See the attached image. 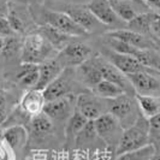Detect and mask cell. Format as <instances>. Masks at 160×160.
<instances>
[{
	"label": "cell",
	"instance_id": "cell-1",
	"mask_svg": "<svg viewBox=\"0 0 160 160\" xmlns=\"http://www.w3.org/2000/svg\"><path fill=\"white\" fill-rule=\"evenodd\" d=\"M53 46L39 30L30 32L25 36L22 45V63H32L40 65L57 54Z\"/></svg>",
	"mask_w": 160,
	"mask_h": 160
},
{
	"label": "cell",
	"instance_id": "cell-2",
	"mask_svg": "<svg viewBox=\"0 0 160 160\" xmlns=\"http://www.w3.org/2000/svg\"><path fill=\"white\" fill-rule=\"evenodd\" d=\"M108 112L118 120L124 130L132 127L142 116L135 95L129 94H123L116 99L108 100Z\"/></svg>",
	"mask_w": 160,
	"mask_h": 160
},
{
	"label": "cell",
	"instance_id": "cell-3",
	"mask_svg": "<svg viewBox=\"0 0 160 160\" xmlns=\"http://www.w3.org/2000/svg\"><path fill=\"white\" fill-rule=\"evenodd\" d=\"M149 143V120L141 116L132 127L124 130L116 152L117 155H120L123 153L140 149Z\"/></svg>",
	"mask_w": 160,
	"mask_h": 160
},
{
	"label": "cell",
	"instance_id": "cell-4",
	"mask_svg": "<svg viewBox=\"0 0 160 160\" xmlns=\"http://www.w3.org/2000/svg\"><path fill=\"white\" fill-rule=\"evenodd\" d=\"M136 95L160 96V72L142 71L127 75Z\"/></svg>",
	"mask_w": 160,
	"mask_h": 160
},
{
	"label": "cell",
	"instance_id": "cell-5",
	"mask_svg": "<svg viewBox=\"0 0 160 160\" xmlns=\"http://www.w3.org/2000/svg\"><path fill=\"white\" fill-rule=\"evenodd\" d=\"M95 94L82 93L76 98V110L88 120H95L108 112V100Z\"/></svg>",
	"mask_w": 160,
	"mask_h": 160
},
{
	"label": "cell",
	"instance_id": "cell-6",
	"mask_svg": "<svg viewBox=\"0 0 160 160\" xmlns=\"http://www.w3.org/2000/svg\"><path fill=\"white\" fill-rule=\"evenodd\" d=\"M43 18L47 25L53 27L71 38H80L88 34L64 11H46Z\"/></svg>",
	"mask_w": 160,
	"mask_h": 160
},
{
	"label": "cell",
	"instance_id": "cell-7",
	"mask_svg": "<svg viewBox=\"0 0 160 160\" xmlns=\"http://www.w3.org/2000/svg\"><path fill=\"white\" fill-rule=\"evenodd\" d=\"M93 122H94L96 135L101 137L105 142H107L108 144L113 146L116 143L118 147L120 138H122L123 132H124V129L120 127L118 120L116 119L110 112H107Z\"/></svg>",
	"mask_w": 160,
	"mask_h": 160
},
{
	"label": "cell",
	"instance_id": "cell-8",
	"mask_svg": "<svg viewBox=\"0 0 160 160\" xmlns=\"http://www.w3.org/2000/svg\"><path fill=\"white\" fill-rule=\"evenodd\" d=\"M94 62H95L96 66L99 68V70L101 72V76L102 78L106 81H110L112 83L118 84L120 88L124 89V92L129 94V95H136L135 94V90L132 88L131 83L129 78L127 77V75H124L123 72L118 70L112 63H110L106 58L102 57H95L93 58Z\"/></svg>",
	"mask_w": 160,
	"mask_h": 160
},
{
	"label": "cell",
	"instance_id": "cell-9",
	"mask_svg": "<svg viewBox=\"0 0 160 160\" xmlns=\"http://www.w3.org/2000/svg\"><path fill=\"white\" fill-rule=\"evenodd\" d=\"M90 53H92V49L88 45H84L81 42H71L62 52H59V56L57 58L64 65V68L65 66L77 68L88 60Z\"/></svg>",
	"mask_w": 160,
	"mask_h": 160
},
{
	"label": "cell",
	"instance_id": "cell-10",
	"mask_svg": "<svg viewBox=\"0 0 160 160\" xmlns=\"http://www.w3.org/2000/svg\"><path fill=\"white\" fill-rule=\"evenodd\" d=\"M64 12L71 17L76 23L83 28L87 32H94L98 28H100L102 24L100 23L96 17L92 13L87 5H66L64 8Z\"/></svg>",
	"mask_w": 160,
	"mask_h": 160
},
{
	"label": "cell",
	"instance_id": "cell-11",
	"mask_svg": "<svg viewBox=\"0 0 160 160\" xmlns=\"http://www.w3.org/2000/svg\"><path fill=\"white\" fill-rule=\"evenodd\" d=\"M73 106L76 107V98L70 94L46 102L43 113H46L52 120H62L71 116V113L73 112Z\"/></svg>",
	"mask_w": 160,
	"mask_h": 160
},
{
	"label": "cell",
	"instance_id": "cell-12",
	"mask_svg": "<svg viewBox=\"0 0 160 160\" xmlns=\"http://www.w3.org/2000/svg\"><path fill=\"white\" fill-rule=\"evenodd\" d=\"M72 90V75H70V71L65 69L56 80L51 84H48L43 89V95L46 99V102L56 100L63 96L70 95Z\"/></svg>",
	"mask_w": 160,
	"mask_h": 160
},
{
	"label": "cell",
	"instance_id": "cell-13",
	"mask_svg": "<svg viewBox=\"0 0 160 160\" xmlns=\"http://www.w3.org/2000/svg\"><path fill=\"white\" fill-rule=\"evenodd\" d=\"M106 56H107L106 59L110 63H112L124 75H131V73H136V72L142 71H152L151 69H148L144 65L141 64L136 58L128 56V54H120V53H117V52L111 49V51H108L106 53Z\"/></svg>",
	"mask_w": 160,
	"mask_h": 160
},
{
	"label": "cell",
	"instance_id": "cell-14",
	"mask_svg": "<svg viewBox=\"0 0 160 160\" xmlns=\"http://www.w3.org/2000/svg\"><path fill=\"white\" fill-rule=\"evenodd\" d=\"M107 38L111 39H116L122 42H125L132 47L136 48H154V43H153V39L151 36H144L138 32H135L129 29H116V30H111V32H106Z\"/></svg>",
	"mask_w": 160,
	"mask_h": 160
},
{
	"label": "cell",
	"instance_id": "cell-15",
	"mask_svg": "<svg viewBox=\"0 0 160 160\" xmlns=\"http://www.w3.org/2000/svg\"><path fill=\"white\" fill-rule=\"evenodd\" d=\"M45 105L46 99L43 95V90L41 89H28L21 99V110L25 114H29L30 117L43 112Z\"/></svg>",
	"mask_w": 160,
	"mask_h": 160
},
{
	"label": "cell",
	"instance_id": "cell-16",
	"mask_svg": "<svg viewBox=\"0 0 160 160\" xmlns=\"http://www.w3.org/2000/svg\"><path fill=\"white\" fill-rule=\"evenodd\" d=\"M65 70L64 65L60 63V60L58 58L49 59L47 62L42 63L39 65V72H40V77L39 82L36 84V89H43L47 87L48 84H51L57 77Z\"/></svg>",
	"mask_w": 160,
	"mask_h": 160
},
{
	"label": "cell",
	"instance_id": "cell-17",
	"mask_svg": "<svg viewBox=\"0 0 160 160\" xmlns=\"http://www.w3.org/2000/svg\"><path fill=\"white\" fill-rule=\"evenodd\" d=\"M87 6L102 25H114L119 21L108 0H92Z\"/></svg>",
	"mask_w": 160,
	"mask_h": 160
},
{
	"label": "cell",
	"instance_id": "cell-18",
	"mask_svg": "<svg viewBox=\"0 0 160 160\" xmlns=\"http://www.w3.org/2000/svg\"><path fill=\"white\" fill-rule=\"evenodd\" d=\"M76 72H77V76L81 82L90 89H94L96 84H99L104 80L101 76V72L99 70V68L96 66L93 58H89L87 62L77 66Z\"/></svg>",
	"mask_w": 160,
	"mask_h": 160
},
{
	"label": "cell",
	"instance_id": "cell-19",
	"mask_svg": "<svg viewBox=\"0 0 160 160\" xmlns=\"http://www.w3.org/2000/svg\"><path fill=\"white\" fill-rule=\"evenodd\" d=\"M117 17L123 22H131L135 17L143 13L138 10V0H108Z\"/></svg>",
	"mask_w": 160,
	"mask_h": 160
},
{
	"label": "cell",
	"instance_id": "cell-20",
	"mask_svg": "<svg viewBox=\"0 0 160 160\" xmlns=\"http://www.w3.org/2000/svg\"><path fill=\"white\" fill-rule=\"evenodd\" d=\"M40 77L39 65L32 63H22L16 73L17 82L24 88H35Z\"/></svg>",
	"mask_w": 160,
	"mask_h": 160
},
{
	"label": "cell",
	"instance_id": "cell-21",
	"mask_svg": "<svg viewBox=\"0 0 160 160\" xmlns=\"http://www.w3.org/2000/svg\"><path fill=\"white\" fill-rule=\"evenodd\" d=\"M38 30L46 38V40L53 46V48L56 49L58 53L62 52L69 43H71V36L57 30V29H54L51 25H47V24L41 25Z\"/></svg>",
	"mask_w": 160,
	"mask_h": 160
},
{
	"label": "cell",
	"instance_id": "cell-22",
	"mask_svg": "<svg viewBox=\"0 0 160 160\" xmlns=\"http://www.w3.org/2000/svg\"><path fill=\"white\" fill-rule=\"evenodd\" d=\"M4 141L12 151H19L27 144L28 131L22 125H13L4 130Z\"/></svg>",
	"mask_w": 160,
	"mask_h": 160
},
{
	"label": "cell",
	"instance_id": "cell-23",
	"mask_svg": "<svg viewBox=\"0 0 160 160\" xmlns=\"http://www.w3.org/2000/svg\"><path fill=\"white\" fill-rule=\"evenodd\" d=\"M160 15L155 13V12H143V13H141V15H138L137 17H135L131 22H129L128 23L129 30H132V32H138L141 35L148 36V35H151L152 23Z\"/></svg>",
	"mask_w": 160,
	"mask_h": 160
},
{
	"label": "cell",
	"instance_id": "cell-24",
	"mask_svg": "<svg viewBox=\"0 0 160 160\" xmlns=\"http://www.w3.org/2000/svg\"><path fill=\"white\" fill-rule=\"evenodd\" d=\"M142 116L147 119L160 114V96L135 95Z\"/></svg>",
	"mask_w": 160,
	"mask_h": 160
},
{
	"label": "cell",
	"instance_id": "cell-25",
	"mask_svg": "<svg viewBox=\"0 0 160 160\" xmlns=\"http://www.w3.org/2000/svg\"><path fill=\"white\" fill-rule=\"evenodd\" d=\"M8 19L10 22V25L12 30L15 32H23L25 30L27 25V12L25 10L22 8V6L13 5V4H8Z\"/></svg>",
	"mask_w": 160,
	"mask_h": 160
},
{
	"label": "cell",
	"instance_id": "cell-26",
	"mask_svg": "<svg viewBox=\"0 0 160 160\" xmlns=\"http://www.w3.org/2000/svg\"><path fill=\"white\" fill-rule=\"evenodd\" d=\"M93 92L95 95L100 96L102 99H106V100H112V99H116L123 94H127L124 92V89L120 88L118 84L106 80H102L99 84H96L95 88L93 89Z\"/></svg>",
	"mask_w": 160,
	"mask_h": 160
},
{
	"label": "cell",
	"instance_id": "cell-27",
	"mask_svg": "<svg viewBox=\"0 0 160 160\" xmlns=\"http://www.w3.org/2000/svg\"><path fill=\"white\" fill-rule=\"evenodd\" d=\"M89 120L81 114L77 110L71 113V116L68 118L65 125V135L68 137H77V135L83 130V128L88 124Z\"/></svg>",
	"mask_w": 160,
	"mask_h": 160
},
{
	"label": "cell",
	"instance_id": "cell-28",
	"mask_svg": "<svg viewBox=\"0 0 160 160\" xmlns=\"http://www.w3.org/2000/svg\"><path fill=\"white\" fill-rule=\"evenodd\" d=\"M30 129L36 136L46 135L52 130V119L43 112L36 114L30 119Z\"/></svg>",
	"mask_w": 160,
	"mask_h": 160
},
{
	"label": "cell",
	"instance_id": "cell-29",
	"mask_svg": "<svg viewBox=\"0 0 160 160\" xmlns=\"http://www.w3.org/2000/svg\"><path fill=\"white\" fill-rule=\"evenodd\" d=\"M155 148L153 144H147L146 147H142L136 151H130V152L123 153L118 155L116 160H151L155 155Z\"/></svg>",
	"mask_w": 160,
	"mask_h": 160
},
{
	"label": "cell",
	"instance_id": "cell-30",
	"mask_svg": "<svg viewBox=\"0 0 160 160\" xmlns=\"http://www.w3.org/2000/svg\"><path fill=\"white\" fill-rule=\"evenodd\" d=\"M149 120V142L155 149H160V114Z\"/></svg>",
	"mask_w": 160,
	"mask_h": 160
},
{
	"label": "cell",
	"instance_id": "cell-31",
	"mask_svg": "<svg viewBox=\"0 0 160 160\" xmlns=\"http://www.w3.org/2000/svg\"><path fill=\"white\" fill-rule=\"evenodd\" d=\"M15 32L12 30L10 22H8V17H4V18H0V38H10V36H13Z\"/></svg>",
	"mask_w": 160,
	"mask_h": 160
},
{
	"label": "cell",
	"instance_id": "cell-32",
	"mask_svg": "<svg viewBox=\"0 0 160 160\" xmlns=\"http://www.w3.org/2000/svg\"><path fill=\"white\" fill-rule=\"evenodd\" d=\"M17 46H18V42L13 36H10L6 38V42H5V47L1 54H13L17 51Z\"/></svg>",
	"mask_w": 160,
	"mask_h": 160
},
{
	"label": "cell",
	"instance_id": "cell-33",
	"mask_svg": "<svg viewBox=\"0 0 160 160\" xmlns=\"http://www.w3.org/2000/svg\"><path fill=\"white\" fill-rule=\"evenodd\" d=\"M8 118V111H6V96L4 92L0 90V125Z\"/></svg>",
	"mask_w": 160,
	"mask_h": 160
},
{
	"label": "cell",
	"instance_id": "cell-34",
	"mask_svg": "<svg viewBox=\"0 0 160 160\" xmlns=\"http://www.w3.org/2000/svg\"><path fill=\"white\" fill-rule=\"evenodd\" d=\"M151 35L153 38L160 40V16L154 21L151 27Z\"/></svg>",
	"mask_w": 160,
	"mask_h": 160
},
{
	"label": "cell",
	"instance_id": "cell-35",
	"mask_svg": "<svg viewBox=\"0 0 160 160\" xmlns=\"http://www.w3.org/2000/svg\"><path fill=\"white\" fill-rule=\"evenodd\" d=\"M146 6L153 8L154 11L157 12H160V0H142Z\"/></svg>",
	"mask_w": 160,
	"mask_h": 160
},
{
	"label": "cell",
	"instance_id": "cell-36",
	"mask_svg": "<svg viewBox=\"0 0 160 160\" xmlns=\"http://www.w3.org/2000/svg\"><path fill=\"white\" fill-rule=\"evenodd\" d=\"M0 160H10L8 151L5 148H2V147H0Z\"/></svg>",
	"mask_w": 160,
	"mask_h": 160
},
{
	"label": "cell",
	"instance_id": "cell-37",
	"mask_svg": "<svg viewBox=\"0 0 160 160\" xmlns=\"http://www.w3.org/2000/svg\"><path fill=\"white\" fill-rule=\"evenodd\" d=\"M152 39H153V43H154V49L159 53V56H160V40L155 39V38H152Z\"/></svg>",
	"mask_w": 160,
	"mask_h": 160
},
{
	"label": "cell",
	"instance_id": "cell-38",
	"mask_svg": "<svg viewBox=\"0 0 160 160\" xmlns=\"http://www.w3.org/2000/svg\"><path fill=\"white\" fill-rule=\"evenodd\" d=\"M5 42H6V39H4V38H0V54L2 53V51H4V47H5Z\"/></svg>",
	"mask_w": 160,
	"mask_h": 160
},
{
	"label": "cell",
	"instance_id": "cell-39",
	"mask_svg": "<svg viewBox=\"0 0 160 160\" xmlns=\"http://www.w3.org/2000/svg\"><path fill=\"white\" fill-rule=\"evenodd\" d=\"M4 140V130L1 129V127H0V142Z\"/></svg>",
	"mask_w": 160,
	"mask_h": 160
},
{
	"label": "cell",
	"instance_id": "cell-40",
	"mask_svg": "<svg viewBox=\"0 0 160 160\" xmlns=\"http://www.w3.org/2000/svg\"><path fill=\"white\" fill-rule=\"evenodd\" d=\"M151 160H160V155H157V154H155Z\"/></svg>",
	"mask_w": 160,
	"mask_h": 160
}]
</instances>
